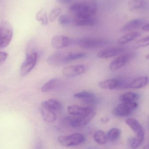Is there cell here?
<instances>
[{"label": "cell", "mask_w": 149, "mask_h": 149, "mask_svg": "<svg viewBox=\"0 0 149 149\" xmlns=\"http://www.w3.org/2000/svg\"><path fill=\"white\" fill-rule=\"evenodd\" d=\"M121 131L120 129L113 128L111 129L107 134V138L108 141H113L120 138Z\"/></svg>", "instance_id": "f1b7e54d"}, {"label": "cell", "mask_w": 149, "mask_h": 149, "mask_svg": "<svg viewBox=\"0 0 149 149\" xmlns=\"http://www.w3.org/2000/svg\"><path fill=\"white\" fill-rule=\"evenodd\" d=\"M97 23L93 17L75 16L72 17V25L74 26H93Z\"/></svg>", "instance_id": "7c38bea8"}, {"label": "cell", "mask_w": 149, "mask_h": 149, "mask_svg": "<svg viewBox=\"0 0 149 149\" xmlns=\"http://www.w3.org/2000/svg\"><path fill=\"white\" fill-rule=\"evenodd\" d=\"M126 123L130 127V128L136 134L139 133L141 130L143 128L138 121L134 118H129L127 119L126 120Z\"/></svg>", "instance_id": "4316f807"}, {"label": "cell", "mask_w": 149, "mask_h": 149, "mask_svg": "<svg viewBox=\"0 0 149 149\" xmlns=\"http://www.w3.org/2000/svg\"><path fill=\"white\" fill-rule=\"evenodd\" d=\"M132 57V53H126L119 56L110 63L109 65V70L115 71L122 68L127 63Z\"/></svg>", "instance_id": "9c48e42d"}, {"label": "cell", "mask_w": 149, "mask_h": 149, "mask_svg": "<svg viewBox=\"0 0 149 149\" xmlns=\"http://www.w3.org/2000/svg\"><path fill=\"white\" fill-rule=\"evenodd\" d=\"M62 12V9L60 8H53L50 12L49 15V20L50 22H53L60 15Z\"/></svg>", "instance_id": "1f68e13d"}, {"label": "cell", "mask_w": 149, "mask_h": 149, "mask_svg": "<svg viewBox=\"0 0 149 149\" xmlns=\"http://www.w3.org/2000/svg\"><path fill=\"white\" fill-rule=\"evenodd\" d=\"M58 140L62 146L70 147L77 146L85 142V137L82 134L76 133L69 135L59 136Z\"/></svg>", "instance_id": "5b68a950"}, {"label": "cell", "mask_w": 149, "mask_h": 149, "mask_svg": "<svg viewBox=\"0 0 149 149\" xmlns=\"http://www.w3.org/2000/svg\"><path fill=\"white\" fill-rule=\"evenodd\" d=\"M126 50L125 47H118L107 48L99 52L97 57L102 59H107L122 53Z\"/></svg>", "instance_id": "8fae6325"}, {"label": "cell", "mask_w": 149, "mask_h": 149, "mask_svg": "<svg viewBox=\"0 0 149 149\" xmlns=\"http://www.w3.org/2000/svg\"><path fill=\"white\" fill-rule=\"evenodd\" d=\"M148 45H149V36H147L137 41L134 45V47L135 49H139L142 47H146Z\"/></svg>", "instance_id": "d6a6232c"}, {"label": "cell", "mask_w": 149, "mask_h": 149, "mask_svg": "<svg viewBox=\"0 0 149 149\" xmlns=\"http://www.w3.org/2000/svg\"><path fill=\"white\" fill-rule=\"evenodd\" d=\"M8 57V53L3 52H0V64L5 62Z\"/></svg>", "instance_id": "836d02e7"}, {"label": "cell", "mask_w": 149, "mask_h": 149, "mask_svg": "<svg viewBox=\"0 0 149 149\" xmlns=\"http://www.w3.org/2000/svg\"><path fill=\"white\" fill-rule=\"evenodd\" d=\"M120 79H108L101 81L99 83V86L102 89L113 90L120 89Z\"/></svg>", "instance_id": "e0dca14e"}, {"label": "cell", "mask_w": 149, "mask_h": 149, "mask_svg": "<svg viewBox=\"0 0 149 149\" xmlns=\"http://www.w3.org/2000/svg\"><path fill=\"white\" fill-rule=\"evenodd\" d=\"M40 111L44 120L46 122L52 123L56 120V115L53 110L42 106Z\"/></svg>", "instance_id": "d6986e66"}, {"label": "cell", "mask_w": 149, "mask_h": 149, "mask_svg": "<svg viewBox=\"0 0 149 149\" xmlns=\"http://www.w3.org/2000/svg\"><path fill=\"white\" fill-rule=\"evenodd\" d=\"M137 107L138 104L136 102H121L113 109L112 113L116 116L126 117L131 115L132 112L137 108Z\"/></svg>", "instance_id": "52a82bcc"}, {"label": "cell", "mask_w": 149, "mask_h": 149, "mask_svg": "<svg viewBox=\"0 0 149 149\" xmlns=\"http://www.w3.org/2000/svg\"><path fill=\"white\" fill-rule=\"evenodd\" d=\"M42 142L40 139H37L35 143L34 149H42Z\"/></svg>", "instance_id": "e575fe53"}, {"label": "cell", "mask_w": 149, "mask_h": 149, "mask_svg": "<svg viewBox=\"0 0 149 149\" xmlns=\"http://www.w3.org/2000/svg\"><path fill=\"white\" fill-rule=\"evenodd\" d=\"M59 81L57 78H53L48 81L41 88V91L43 93H47L55 89L58 86Z\"/></svg>", "instance_id": "603a6c76"}, {"label": "cell", "mask_w": 149, "mask_h": 149, "mask_svg": "<svg viewBox=\"0 0 149 149\" xmlns=\"http://www.w3.org/2000/svg\"><path fill=\"white\" fill-rule=\"evenodd\" d=\"M146 58H147V59H149V54L146 56Z\"/></svg>", "instance_id": "f35d334b"}, {"label": "cell", "mask_w": 149, "mask_h": 149, "mask_svg": "<svg viewBox=\"0 0 149 149\" xmlns=\"http://www.w3.org/2000/svg\"><path fill=\"white\" fill-rule=\"evenodd\" d=\"M57 2L61 4H68L72 1V0H56Z\"/></svg>", "instance_id": "d590c367"}, {"label": "cell", "mask_w": 149, "mask_h": 149, "mask_svg": "<svg viewBox=\"0 0 149 149\" xmlns=\"http://www.w3.org/2000/svg\"><path fill=\"white\" fill-rule=\"evenodd\" d=\"M36 18L38 22L43 25H46L49 23L48 15L46 11L44 10H40L36 14Z\"/></svg>", "instance_id": "83f0119b"}, {"label": "cell", "mask_w": 149, "mask_h": 149, "mask_svg": "<svg viewBox=\"0 0 149 149\" xmlns=\"http://www.w3.org/2000/svg\"><path fill=\"white\" fill-rule=\"evenodd\" d=\"M38 55L36 52L32 51L27 53L25 60H24L20 68V74L24 76L29 74L36 64Z\"/></svg>", "instance_id": "8992f818"}, {"label": "cell", "mask_w": 149, "mask_h": 149, "mask_svg": "<svg viewBox=\"0 0 149 149\" xmlns=\"http://www.w3.org/2000/svg\"><path fill=\"white\" fill-rule=\"evenodd\" d=\"M67 53L57 52L50 56L47 59V62L50 65L54 66H59L67 63Z\"/></svg>", "instance_id": "4fadbf2b"}, {"label": "cell", "mask_w": 149, "mask_h": 149, "mask_svg": "<svg viewBox=\"0 0 149 149\" xmlns=\"http://www.w3.org/2000/svg\"><path fill=\"white\" fill-rule=\"evenodd\" d=\"M72 43L70 38L63 35L55 36L51 40L52 45L56 49L66 48L71 45Z\"/></svg>", "instance_id": "30bf717a"}, {"label": "cell", "mask_w": 149, "mask_h": 149, "mask_svg": "<svg viewBox=\"0 0 149 149\" xmlns=\"http://www.w3.org/2000/svg\"><path fill=\"white\" fill-rule=\"evenodd\" d=\"M93 108L89 107H81L78 105H71L68 107V111L72 116L82 115L90 112Z\"/></svg>", "instance_id": "ac0fdd59"}, {"label": "cell", "mask_w": 149, "mask_h": 149, "mask_svg": "<svg viewBox=\"0 0 149 149\" xmlns=\"http://www.w3.org/2000/svg\"><path fill=\"white\" fill-rule=\"evenodd\" d=\"M147 4L146 0H131L128 3L129 9L130 11L140 9Z\"/></svg>", "instance_id": "484cf974"}, {"label": "cell", "mask_w": 149, "mask_h": 149, "mask_svg": "<svg viewBox=\"0 0 149 149\" xmlns=\"http://www.w3.org/2000/svg\"><path fill=\"white\" fill-rule=\"evenodd\" d=\"M95 141L100 145H104L107 141V134L102 130H97L94 134Z\"/></svg>", "instance_id": "d4e9b609"}, {"label": "cell", "mask_w": 149, "mask_h": 149, "mask_svg": "<svg viewBox=\"0 0 149 149\" xmlns=\"http://www.w3.org/2000/svg\"><path fill=\"white\" fill-rule=\"evenodd\" d=\"M13 28L7 21L2 22L0 25V49L8 46L13 37Z\"/></svg>", "instance_id": "7a4b0ae2"}, {"label": "cell", "mask_w": 149, "mask_h": 149, "mask_svg": "<svg viewBox=\"0 0 149 149\" xmlns=\"http://www.w3.org/2000/svg\"><path fill=\"white\" fill-rule=\"evenodd\" d=\"M145 136V131L144 129L141 130V131L136 134V136L130 140V143L132 148H137L143 142Z\"/></svg>", "instance_id": "ffe728a7"}, {"label": "cell", "mask_w": 149, "mask_h": 149, "mask_svg": "<svg viewBox=\"0 0 149 149\" xmlns=\"http://www.w3.org/2000/svg\"><path fill=\"white\" fill-rule=\"evenodd\" d=\"M149 82V79L147 76H142L138 77L132 80L130 82H128L127 84V88H134L138 89L148 85Z\"/></svg>", "instance_id": "2e32d148"}, {"label": "cell", "mask_w": 149, "mask_h": 149, "mask_svg": "<svg viewBox=\"0 0 149 149\" xmlns=\"http://www.w3.org/2000/svg\"><path fill=\"white\" fill-rule=\"evenodd\" d=\"M74 97L80 99L84 103L90 105L96 104L98 101V98L95 94L89 91H84L76 93L74 95Z\"/></svg>", "instance_id": "5bb4252c"}, {"label": "cell", "mask_w": 149, "mask_h": 149, "mask_svg": "<svg viewBox=\"0 0 149 149\" xmlns=\"http://www.w3.org/2000/svg\"><path fill=\"white\" fill-rule=\"evenodd\" d=\"M58 22L62 26L72 25V17L67 15H63L59 16Z\"/></svg>", "instance_id": "4dcf8cb0"}, {"label": "cell", "mask_w": 149, "mask_h": 149, "mask_svg": "<svg viewBox=\"0 0 149 149\" xmlns=\"http://www.w3.org/2000/svg\"><path fill=\"white\" fill-rule=\"evenodd\" d=\"M145 23L146 21L142 18L133 19L127 23L123 27L121 31L123 32H126L137 29L145 25Z\"/></svg>", "instance_id": "9a60e30c"}, {"label": "cell", "mask_w": 149, "mask_h": 149, "mask_svg": "<svg viewBox=\"0 0 149 149\" xmlns=\"http://www.w3.org/2000/svg\"><path fill=\"white\" fill-rule=\"evenodd\" d=\"M149 149V144L148 145L145 146V147H144V149Z\"/></svg>", "instance_id": "74e56055"}, {"label": "cell", "mask_w": 149, "mask_h": 149, "mask_svg": "<svg viewBox=\"0 0 149 149\" xmlns=\"http://www.w3.org/2000/svg\"><path fill=\"white\" fill-rule=\"evenodd\" d=\"M95 115L93 109L90 112L82 115L73 116L68 118V120L72 127L74 128L81 127L87 125L93 120Z\"/></svg>", "instance_id": "277c9868"}, {"label": "cell", "mask_w": 149, "mask_h": 149, "mask_svg": "<svg viewBox=\"0 0 149 149\" xmlns=\"http://www.w3.org/2000/svg\"><path fill=\"white\" fill-rule=\"evenodd\" d=\"M142 30L144 31H149V23L145 24L142 27Z\"/></svg>", "instance_id": "8d00e7d4"}, {"label": "cell", "mask_w": 149, "mask_h": 149, "mask_svg": "<svg viewBox=\"0 0 149 149\" xmlns=\"http://www.w3.org/2000/svg\"><path fill=\"white\" fill-rule=\"evenodd\" d=\"M86 54L83 52H67L66 61L68 62L74 61L85 57Z\"/></svg>", "instance_id": "f546056e"}, {"label": "cell", "mask_w": 149, "mask_h": 149, "mask_svg": "<svg viewBox=\"0 0 149 149\" xmlns=\"http://www.w3.org/2000/svg\"><path fill=\"white\" fill-rule=\"evenodd\" d=\"M98 9L96 0H85L75 3L70 8V11L73 17H93Z\"/></svg>", "instance_id": "6da1fadb"}, {"label": "cell", "mask_w": 149, "mask_h": 149, "mask_svg": "<svg viewBox=\"0 0 149 149\" xmlns=\"http://www.w3.org/2000/svg\"><path fill=\"white\" fill-rule=\"evenodd\" d=\"M76 45L85 49H94L102 47L107 44L108 41L99 38H83L75 40Z\"/></svg>", "instance_id": "3957f363"}, {"label": "cell", "mask_w": 149, "mask_h": 149, "mask_svg": "<svg viewBox=\"0 0 149 149\" xmlns=\"http://www.w3.org/2000/svg\"><path fill=\"white\" fill-rule=\"evenodd\" d=\"M139 98V95L136 93L128 92L122 95L119 98V100L122 102H136Z\"/></svg>", "instance_id": "cb8c5ba5"}, {"label": "cell", "mask_w": 149, "mask_h": 149, "mask_svg": "<svg viewBox=\"0 0 149 149\" xmlns=\"http://www.w3.org/2000/svg\"><path fill=\"white\" fill-rule=\"evenodd\" d=\"M88 68L85 65H75L66 66L62 70V73L65 77H74L85 73Z\"/></svg>", "instance_id": "ba28073f"}, {"label": "cell", "mask_w": 149, "mask_h": 149, "mask_svg": "<svg viewBox=\"0 0 149 149\" xmlns=\"http://www.w3.org/2000/svg\"><path fill=\"white\" fill-rule=\"evenodd\" d=\"M141 33L139 31H132L125 34L118 40V43L120 45H124L130 42L140 36Z\"/></svg>", "instance_id": "7402d4cb"}, {"label": "cell", "mask_w": 149, "mask_h": 149, "mask_svg": "<svg viewBox=\"0 0 149 149\" xmlns=\"http://www.w3.org/2000/svg\"><path fill=\"white\" fill-rule=\"evenodd\" d=\"M42 107L47 108L53 111H57L61 109L62 107V103L58 100L56 99H49L44 101L41 103Z\"/></svg>", "instance_id": "44dd1931"}]
</instances>
